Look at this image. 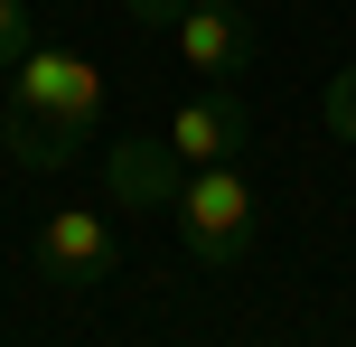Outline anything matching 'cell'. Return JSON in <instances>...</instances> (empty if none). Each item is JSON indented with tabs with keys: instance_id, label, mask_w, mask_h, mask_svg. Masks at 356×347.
<instances>
[{
	"instance_id": "cell-1",
	"label": "cell",
	"mask_w": 356,
	"mask_h": 347,
	"mask_svg": "<svg viewBox=\"0 0 356 347\" xmlns=\"http://www.w3.org/2000/svg\"><path fill=\"white\" fill-rule=\"evenodd\" d=\"M94 113H104V66L75 47H47L38 38L29 56L10 66V104H0V150H10L19 169H66L75 150H85Z\"/></svg>"
},
{
	"instance_id": "cell-2",
	"label": "cell",
	"mask_w": 356,
	"mask_h": 347,
	"mask_svg": "<svg viewBox=\"0 0 356 347\" xmlns=\"http://www.w3.org/2000/svg\"><path fill=\"white\" fill-rule=\"evenodd\" d=\"M178 235H188V254L197 263H244L253 254V235H263V207H253V179H234V160H207V169H188V188H178Z\"/></svg>"
},
{
	"instance_id": "cell-3",
	"label": "cell",
	"mask_w": 356,
	"mask_h": 347,
	"mask_svg": "<svg viewBox=\"0 0 356 347\" xmlns=\"http://www.w3.org/2000/svg\"><path fill=\"white\" fill-rule=\"evenodd\" d=\"M29 263H38V282H56V291L104 282L113 263H122V225H113V207H56V216L38 225Z\"/></svg>"
},
{
	"instance_id": "cell-4",
	"label": "cell",
	"mask_w": 356,
	"mask_h": 347,
	"mask_svg": "<svg viewBox=\"0 0 356 347\" xmlns=\"http://www.w3.org/2000/svg\"><path fill=\"white\" fill-rule=\"evenodd\" d=\"M169 150L188 169H207V160H244V141H253V113H244V94L234 85H197L188 104H169Z\"/></svg>"
},
{
	"instance_id": "cell-5",
	"label": "cell",
	"mask_w": 356,
	"mask_h": 347,
	"mask_svg": "<svg viewBox=\"0 0 356 347\" xmlns=\"http://www.w3.org/2000/svg\"><path fill=\"white\" fill-rule=\"evenodd\" d=\"M169 38H178V56H188V66L207 75V85L244 75V66H253V47H263V29H253V19L234 10V0H188Z\"/></svg>"
},
{
	"instance_id": "cell-6",
	"label": "cell",
	"mask_w": 356,
	"mask_h": 347,
	"mask_svg": "<svg viewBox=\"0 0 356 347\" xmlns=\"http://www.w3.org/2000/svg\"><path fill=\"white\" fill-rule=\"evenodd\" d=\"M104 188H113V207H178V188H188V160L169 150V131H131V141H113Z\"/></svg>"
},
{
	"instance_id": "cell-7",
	"label": "cell",
	"mask_w": 356,
	"mask_h": 347,
	"mask_svg": "<svg viewBox=\"0 0 356 347\" xmlns=\"http://www.w3.org/2000/svg\"><path fill=\"white\" fill-rule=\"evenodd\" d=\"M29 47H38V10H29V0H0V75H10Z\"/></svg>"
},
{
	"instance_id": "cell-8",
	"label": "cell",
	"mask_w": 356,
	"mask_h": 347,
	"mask_svg": "<svg viewBox=\"0 0 356 347\" xmlns=\"http://www.w3.org/2000/svg\"><path fill=\"white\" fill-rule=\"evenodd\" d=\"M328 131H338V141H356V66L328 75Z\"/></svg>"
},
{
	"instance_id": "cell-9",
	"label": "cell",
	"mask_w": 356,
	"mask_h": 347,
	"mask_svg": "<svg viewBox=\"0 0 356 347\" xmlns=\"http://www.w3.org/2000/svg\"><path fill=\"white\" fill-rule=\"evenodd\" d=\"M131 19H141V29H178V10H188V0H122Z\"/></svg>"
}]
</instances>
